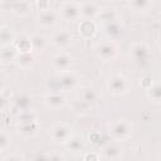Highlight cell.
I'll list each match as a JSON object with an SVG mask.
<instances>
[{
  "label": "cell",
  "instance_id": "6da1fadb",
  "mask_svg": "<svg viewBox=\"0 0 161 161\" xmlns=\"http://www.w3.org/2000/svg\"><path fill=\"white\" fill-rule=\"evenodd\" d=\"M130 57L132 58L135 64H137L138 67H142V68L148 67L153 59L150 47L141 42L133 43L130 47Z\"/></svg>",
  "mask_w": 161,
  "mask_h": 161
},
{
  "label": "cell",
  "instance_id": "7a4b0ae2",
  "mask_svg": "<svg viewBox=\"0 0 161 161\" xmlns=\"http://www.w3.org/2000/svg\"><path fill=\"white\" fill-rule=\"evenodd\" d=\"M109 136L116 141H126L132 135V123L128 119H114L108 125Z\"/></svg>",
  "mask_w": 161,
  "mask_h": 161
},
{
  "label": "cell",
  "instance_id": "3957f363",
  "mask_svg": "<svg viewBox=\"0 0 161 161\" xmlns=\"http://www.w3.org/2000/svg\"><path fill=\"white\" fill-rule=\"evenodd\" d=\"M96 54L99 59L104 62H109V60H113L118 55V47L116 45L113 40H106V42L99 43L96 47Z\"/></svg>",
  "mask_w": 161,
  "mask_h": 161
},
{
  "label": "cell",
  "instance_id": "277c9868",
  "mask_svg": "<svg viewBox=\"0 0 161 161\" xmlns=\"http://www.w3.org/2000/svg\"><path fill=\"white\" fill-rule=\"evenodd\" d=\"M107 87L112 94L121 96V94L127 93V91L130 88V83H128L127 78L123 77L122 74H113L108 78Z\"/></svg>",
  "mask_w": 161,
  "mask_h": 161
},
{
  "label": "cell",
  "instance_id": "5b68a950",
  "mask_svg": "<svg viewBox=\"0 0 161 161\" xmlns=\"http://www.w3.org/2000/svg\"><path fill=\"white\" fill-rule=\"evenodd\" d=\"M59 15L67 21H75L80 18V4L75 1H65L59 6Z\"/></svg>",
  "mask_w": 161,
  "mask_h": 161
},
{
  "label": "cell",
  "instance_id": "8992f818",
  "mask_svg": "<svg viewBox=\"0 0 161 161\" xmlns=\"http://www.w3.org/2000/svg\"><path fill=\"white\" fill-rule=\"evenodd\" d=\"M73 135V128L65 123H55L49 128V136L54 142L65 143V141Z\"/></svg>",
  "mask_w": 161,
  "mask_h": 161
},
{
  "label": "cell",
  "instance_id": "52a82bcc",
  "mask_svg": "<svg viewBox=\"0 0 161 161\" xmlns=\"http://www.w3.org/2000/svg\"><path fill=\"white\" fill-rule=\"evenodd\" d=\"M52 63H53L54 69L58 70L59 73L60 72H65V70L70 69L72 63H73V57L70 54L65 53V52H59L53 57Z\"/></svg>",
  "mask_w": 161,
  "mask_h": 161
},
{
  "label": "cell",
  "instance_id": "ba28073f",
  "mask_svg": "<svg viewBox=\"0 0 161 161\" xmlns=\"http://www.w3.org/2000/svg\"><path fill=\"white\" fill-rule=\"evenodd\" d=\"M73 40V36H72V33L67 29H62V30H58L55 31L52 38H50V42L54 47L59 48V49H65L70 45Z\"/></svg>",
  "mask_w": 161,
  "mask_h": 161
},
{
  "label": "cell",
  "instance_id": "9c48e42d",
  "mask_svg": "<svg viewBox=\"0 0 161 161\" xmlns=\"http://www.w3.org/2000/svg\"><path fill=\"white\" fill-rule=\"evenodd\" d=\"M58 78H59V83H60V87H62V92L72 91L78 84V77H77V74L74 72H70V70L60 72L58 74Z\"/></svg>",
  "mask_w": 161,
  "mask_h": 161
},
{
  "label": "cell",
  "instance_id": "30bf717a",
  "mask_svg": "<svg viewBox=\"0 0 161 161\" xmlns=\"http://www.w3.org/2000/svg\"><path fill=\"white\" fill-rule=\"evenodd\" d=\"M44 103L48 108L58 109L65 106L67 98L62 92H50L44 97Z\"/></svg>",
  "mask_w": 161,
  "mask_h": 161
},
{
  "label": "cell",
  "instance_id": "8fae6325",
  "mask_svg": "<svg viewBox=\"0 0 161 161\" xmlns=\"http://www.w3.org/2000/svg\"><path fill=\"white\" fill-rule=\"evenodd\" d=\"M38 130H39L38 119L36 121H31V122H20L18 125V133L24 138L34 137L38 133Z\"/></svg>",
  "mask_w": 161,
  "mask_h": 161
},
{
  "label": "cell",
  "instance_id": "7c38bea8",
  "mask_svg": "<svg viewBox=\"0 0 161 161\" xmlns=\"http://www.w3.org/2000/svg\"><path fill=\"white\" fill-rule=\"evenodd\" d=\"M104 31L107 34V36L111 39V40H117L119 39L123 33H125V26L118 21H111V23H107L104 25Z\"/></svg>",
  "mask_w": 161,
  "mask_h": 161
},
{
  "label": "cell",
  "instance_id": "4fadbf2b",
  "mask_svg": "<svg viewBox=\"0 0 161 161\" xmlns=\"http://www.w3.org/2000/svg\"><path fill=\"white\" fill-rule=\"evenodd\" d=\"M78 31L80 34V36L83 39H91L94 36L96 31H97V25L93 20H88V19H83L79 23L78 26Z\"/></svg>",
  "mask_w": 161,
  "mask_h": 161
},
{
  "label": "cell",
  "instance_id": "5bb4252c",
  "mask_svg": "<svg viewBox=\"0 0 161 161\" xmlns=\"http://www.w3.org/2000/svg\"><path fill=\"white\" fill-rule=\"evenodd\" d=\"M30 106H31V96L29 93H25V92L19 93L13 101V108L16 112L30 109Z\"/></svg>",
  "mask_w": 161,
  "mask_h": 161
},
{
  "label": "cell",
  "instance_id": "9a60e30c",
  "mask_svg": "<svg viewBox=\"0 0 161 161\" xmlns=\"http://www.w3.org/2000/svg\"><path fill=\"white\" fill-rule=\"evenodd\" d=\"M36 20L43 28H53L58 21V16L54 11H52L49 9V10H45V11H40Z\"/></svg>",
  "mask_w": 161,
  "mask_h": 161
},
{
  "label": "cell",
  "instance_id": "2e32d148",
  "mask_svg": "<svg viewBox=\"0 0 161 161\" xmlns=\"http://www.w3.org/2000/svg\"><path fill=\"white\" fill-rule=\"evenodd\" d=\"M101 8L98 5H96L94 3H83L80 4V16L83 19H88V20H93L94 18L98 16Z\"/></svg>",
  "mask_w": 161,
  "mask_h": 161
},
{
  "label": "cell",
  "instance_id": "e0dca14e",
  "mask_svg": "<svg viewBox=\"0 0 161 161\" xmlns=\"http://www.w3.org/2000/svg\"><path fill=\"white\" fill-rule=\"evenodd\" d=\"M18 55V50L14 45H1L0 48V62L3 64H10L15 62Z\"/></svg>",
  "mask_w": 161,
  "mask_h": 161
},
{
  "label": "cell",
  "instance_id": "ac0fdd59",
  "mask_svg": "<svg viewBox=\"0 0 161 161\" xmlns=\"http://www.w3.org/2000/svg\"><path fill=\"white\" fill-rule=\"evenodd\" d=\"M91 109H92V104L80 99L79 97L72 102V112L77 116H86L91 112Z\"/></svg>",
  "mask_w": 161,
  "mask_h": 161
},
{
  "label": "cell",
  "instance_id": "d6986e66",
  "mask_svg": "<svg viewBox=\"0 0 161 161\" xmlns=\"http://www.w3.org/2000/svg\"><path fill=\"white\" fill-rule=\"evenodd\" d=\"M122 148L114 143H108L102 148V156L107 160H117L122 156Z\"/></svg>",
  "mask_w": 161,
  "mask_h": 161
},
{
  "label": "cell",
  "instance_id": "ffe728a7",
  "mask_svg": "<svg viewBox=\"0 0 161 161\" xmlns=\"http://www.w3.org/2000/svg\"><path fill=\"white\" fill-rule=\"evenodd\" d=\"M10 9L16 16H26L31 11V4L28 0H19L14 3Z\"/></svg>",
  "mask_w": 161,
  "mask_h": 161
},
{
  "label": "cell",
  "instance_id": "44dd1931",
  "mask_svg": "<svg viewBox=\"0 0 161 161\" xmlns=\"http://www.w3.org/2000/svg\"><path fill=\"white\" fill-rule=\"evenodd\" d=\"M29 39L31 43V48L35 52H43L48 45V38L44 36L43 34H31Z\"/></svg>",
  "mask_w": 161,
  "mask_h": 161
},
{
  "label": "cell",
  "instance_id": "7402d4cb",
  "mask_svg": "<svg viewBox=\"0 0 161 161\" xmlns=\"http://www.w3.org/2000/svg\"><path fill=\"white\" fill-rule=\"evenodd\" d=\"M65 147L70 151V152H79L83 150L84 145H83V138L78 135H72L67 141H65Z\"/></svg>",
  "mask_w": 161,
  "mask_h": 161
},
{
  "label": "cell",
  "instance_id": "603a6c76",
  "mask_svg": "<svg viewBox=\"0 0 161 161\" xmlns=\"http://www.w3.org/2000/svg\"><path fill=\"white\" fill-rule=\"evenodd\" d=\"M16 35L14 33V30L9 26H1L0 28V44L1 45H10L15 42Z\"/></svg>",
  "mask_w": 161,
  "mask_h": 161
},
{
  "label": "cell",
  "instance_id": "cb8c5ba5",
  "mask_svg": "<svg viewBox=\"0 0 161 161\" xmlns=\"http://www.w3.org/2000/svg\"><path fill=\"white\" fill-rule=\"evenodd\" d=\"M15 62L21 68H31L35 64V57L31 53H18Z\"/></svg>",
  "mask_w": 161,
  "mask_h": 161
},
{
  "label": "cell",
  "instance_id": "d4e9b609",
  "mask_svg": "<svg viewBox=\"0 0 161 161\" xmlns=\"http://www.w3.org/2000/svg\"><path fill=\"white\" fill-rule=\"evenodd\" d=\"M79 98L86 101V102H88L89 104H93L98 99V93L92 87H83L79 91Z\"/></svg>",
  "mask_w": 161,
  "mask_h": 161
},
{
  "label": "cell",
  "instance_id": "484cf974",
  "mask_svg": "<svg viewBox=\"0 0 161 161\" xmlns=\"http://www.w3.org/2000/svg\"><path fill=\"white\" fill-rule=\"evenodd\" d=\"M97 18H99L104 24H107V23L118 20V13L112 8H103L99 10V14Z\"/></svg>",
  "mask_w": 161,
  "mask_h": 161
},
{
  "label": "cell",
  "instance_id": "4316f807",
  "mask_svg": "<svg viewBox=\"0 0 161 161\" xmlns=\"http://www.w3.org/2000/svg\"><path fill=\"white\" fill-rule=\"evenodd\" d=\"M15 48L18 50V53H31L33 52V48H31V43H30V39L29 36H23L20 38L19 40H15Z\"/></svg>",
  "mask_w": 161,
  "mask_h": 161
},
{
  "label": "cell",
  "instance_id": "83f0119b",
  "mask_svg": "<svg viewBox=\"0 0 161 161\" xmlns=\"http://www.w3.org/2000/svg\"><path fill=\"white\" fill-rule=\"evenodd\" d=\"M151 3V0H130V6L137 13H143L150 9Z\"/></svg>",
  "mask_w": 161,
  "mask_h": 161
},
{
  "label": "cell",
  "instance_id": "f1b7e54d",
  "mask_svg": "<svg viewBox=\"0 0 161 161\" xmlns=\"http://www.w3.org/2000/svg\"><path fill=\"white\" fill-rule=\"evenodd\" d=\"M147 92V97L150 101L155 102V103H158L160 99H161V89H160V84L158 83H152V86L146 89Z\"/></svg>",
  "mask_w": 161,
  "mask_h": 161
},
{
  "label": "cell",
  "instance_id": "f546056e",
  "mask_svg": "<svg viewBox=\"0 0 161 161\" xmlns=\"http://www.w3.org/2000/svg\"><path fill=\"white\" fill-rule=\"evenodd\" d=\"M16 119L19 123L20 122H31V121H36V114L31 109H26V111L18 112Z\"/></svg>",
  "mask_w": 161,
  "mask_h": 161
},
{
  "label": "cell",
  "instance_id": "4dcf8cb0",
  "mask_svg": "<svg viewBox=\"0 0 161 161\" xmlns=\"http://www.w3.org/2000/svg\"><path fill=\"white\" fill-rule=\"evenodd\" d=\"M47 87L50 89V92H62V87H60L58 75H54V77L49 78L48 82H47Z\"/></svg>",
  "mask_w": 161,
  "mask_h": 161
},
{
  "label": "cell",
  "instance_id": "1f68e13d",
  "mask_svg": "<svg viewBox=\"0 0 161 161\" xmlns=\"http://www.w3.org/2000/svg\"><path fill=\"white\" fill-rule=\"evenodd\" d=\"M11 143V137L9 136L8 132L0 130V151L6 150Z\"/></svg>",
  "mask_w": 161,
  "mask_h": 161
},
{
  "label": "cell",
  "instance_id": "d6a6232c",
  "mask_svg": "<svg viewBox=\"0 0 161 161\" xmlns=\"http://www.w3.org/2000/svg\"><path fill=\"white\" fill-rule=\"evenodd\" d=\"M102 140H103V137L99 132H92L89 135V142L94 146H99L102 143Z\"/></svg>",
  "mask_w": 161,
  "mask_h": 161
},
{
  "label": "cell",
  "instance_id": "836d02e7",
  "mask_svg": "<svg viewBox=\"0 0 161 161\" xmlns=\"http://www.w3.org/2000/svg\"><path fill=\"white\" fill-rule=\"evenodd\" d=\"M152 83H153V80H152L151 75H143V77L140 79V86H141V88H143L145 91L148 89V88L152 86Z\"/></svg>",
  "mask_w": 161,
  "mask_h": 161
},
{
  "label": "cell",
  "instance_id": "e575fe53",
  "mask_svg": "<svg viewBox=\"0 0 161 161\" xmlns=\"http://www.w3.org/2000/svg\"><path fill=\"white\" fill-rule=\"evenodd\" d=\"M36 8L40 11H45L50 9V1L49 0H36Z\"/></svg>",
  "mask_w": 161,
  "mask_h": 161
},
{
  "label": "cell",
  "instance_id": "d590c367",
  "mask_svg": "<svg viewBox=\"0 0 161 161\" xmlns=\"http://www.w3.org/2000/svg\"><path fill=\"white\" fill-rule=\"evenodd\" d=\"M99 155L98 153H94V152H89V153H86L84 156H83V160L84 161H97V160H99Z\"/></svg>",
  "mask_w": 161,
  "mask_h": 161
},
{
  "label": "cell",
  "instance_id": "8d00e7d4",
  "mask_svg": "<svg viewBox=\"0 0 161 161\" xmlns=\"http://www.w3.org/2000/svg\"><path fill=\"white\" fill-rule=\"evenodd\" d=\"M9 102H8V98L4 96V94H0V112L4 111L6 107H8Z\"/></svg>",
  "mask_w": 161,
  "mask_h": 161
},
{
  "label": "cell",
  "instance_id": "74e56055",
  "mask_svg": "<svg viewBox=\"0 0 161 161\" xmlns=\"http://www.w3.org/2000/svg\"><path fill=\"white\" fill-rule=\"evenodd\" d=\"M24 157L20 156V155H9V156H5L4 160H23Z\"/></svg>",
  "mask_w": 161,
  "mask_h": 161
},
{
  "label": "cell",
  "instance_id": "f35d334b",
  "mask_svg": "<svg viewBox=\"0 0 161 161\" xmlns=\"http://www.w3.org/2000/svg\"><path fill=\"white\" fill-rule=\"evenodd\" d=\"M63 156L59 153H49L48 155V160H62Z\"/></svg>",
  "mask_w": 161,
  "mask_h": 161
},
{
  "label": "cell",
  "instance_id": "ab89813d",
  "mask_svg": "<svg viewBox=\"0 0 161 161\" xmlns=\"http://www.w3.org/2000/svg\"><path fill=\"white\" fill-rule=\"evenodd\" d=\"M16 1H19V0H0V3L4 5V6H8V8H10L14 3H16Z\"/></svg>",
  "mask_w": 161,
  "mask_h": 161
},
{
  "label": "cell",
  "instance_id": "60d3db41",
  "mask_svg": "<svg viewBox=\"0 0 161 161\" xmlns=\"http://www.w3.org/2000/svg\"><path fill=\"white\" fill-rule=\"evenodd\" d=\"M1 26H4V20H3V16L0 15V28Z\"/></svg>",
  "mask_w": 161,
  "mask_h": 161
}]
</instances>
